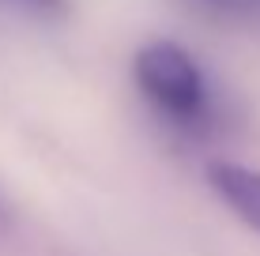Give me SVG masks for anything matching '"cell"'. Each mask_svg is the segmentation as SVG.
I'll use <instances>...</instances> for the list:
<instances>
[{
    "instance_id": "1",
    "label": "cell",
    "mask_w": 260,
    "mask_h": 256,
    "mask_svg": "<svg viewBox=\"0 0 260 256\" xmlns=\"http://www.w3.org/2000/svg\"><path fill=\"white\" fill-rule=\"evenodd\" d=\"M136 83L174 125H204L211 113L204 72L177 42H147L136 53Z\"/></svg>"
},
{
    "instance_id": "2",
    "label": "cell",
    "mask_w": 260,
    "mask_h": 256,
    "mask_svg": "<svg viewBox=\"0 0 260 256\" xmlns=\"http://www.w3.org/2000/svg\"><path fill=\"white\" fill-rule=\"evenodd\" d=\"M208 181L222 196V204L260 230V170H249V166H238V162H211Z\"/></svg>"
},
{
    "instance_id": "3",
    "label": "cell",
    "mask_w": 260,
    "mask_h": 256,
    "mask_svg": "<svg viewBox=\"0 0 260 256\" xmlns=\"http://www.w3.org/2000/svg\"><path fill=\"white\" fill-rule=\"evenodd\" d=\"M12 4L34 8V12H60V8H64V0H12Z\"/></svg>"
},
{
    "instance_id": "4",
    "label": "cell",
    "mask_w": 260,
    "mask_h": 256,
    "mask_svg": "<svg viewBox=\"0 0 260 256\" xmlns=\"http://www.w3.org/2000/svg\"><path fill=\"white\" fill-rule=\"evenodd\" d=\"M215 4H226V8H253L260 0H215Z\"/></svg>"
}]
</instances>
